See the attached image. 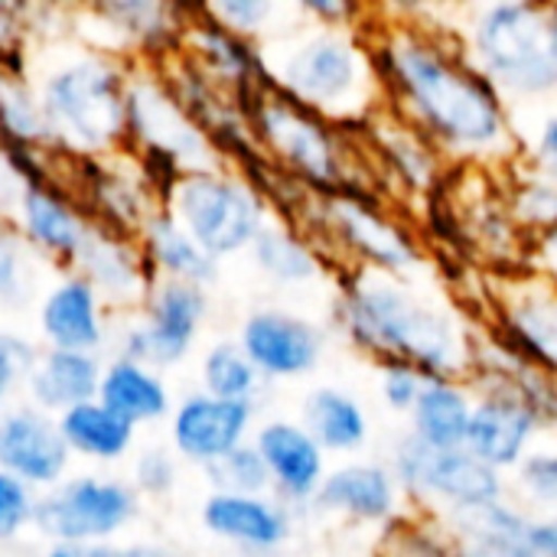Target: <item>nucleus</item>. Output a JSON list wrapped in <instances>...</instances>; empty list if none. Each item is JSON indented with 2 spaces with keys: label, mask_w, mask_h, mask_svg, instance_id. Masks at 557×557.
<instances>
[{
  "label": "nucleus",
  "mask_w": 557,
  "mask_h": 557,
  "mask_svg": "<svg viewBox=\"0 0 557 557\" xmlns=\"http://www.w3.org/2000/svg\"><path fill=\"white\" fill-rule=\"evenodd\" d=\"M428 375L411 362H382V398L395 414H411Z\"/></svg>",
  "instance_id": "a18cd8bd"
},
{
  "label": "nucleus",
  "mask_w": 557,
  "mask_h": 557,
  "mask_svg": "<svg viewBox=\"0 0 557 557\" xmlns=\"http://www.w3.org/2000/svg\"><path fill=\"white\" fill-rule=\"evenodd\" d=\"M131 69V59L78 36L42 39L29 75L59 157H101L127 147Z\"/></svg>",
  "instance_id": "7ed1b4c3"
},
{
  "label": "nucleus",
  "mask_w": 557,
  "mask_h": 557,
  "mask_svg": "<svg viewBox=\"0 0 557 557\" xmlns=\"http://www.w3.org/2000/svg\"><path fill=\"white\" fill-rule=\"evenodd\" d=\"M199 388L219 398L258 401L264 379L238 339H215L199 359Z\"/></svg>",
  "instance_id": "4c0bfd02"
},
{
  "label": "nucleus",
  "mask_w": 557,
  "mask_h": 557,
  "mask_svg": "<svg viewBox=\"0 0 557 557\" xmlns=\"http://www.w3.org/2000/svg\"><path fill=\"white\" fill-rule=\"evenodd\" d=\"M473 65L512 98L557 91V16L542 0H493L473 16Z\"/></svg>",
  "instance_id": "0eeeda50"
},
{
  "label": "nucleus",
  "mask_w": 557,
  "mask_h": 557,
  "mask_svg": "<svg viewBox=\"0 0 557 557\" xmlns=\"http://www.w3.org/2000/svg\"><path fill=\"white\" fill-rule=\"evenodd\" d=\"M0 470H10L39 493L55 486L72 470V454L59 434L55 414L33 401L7 405L0 411Z\"/></svg>",
  "instance_id": "aec40b11"
},
{
  "label": "nucleus",
  "mask_w": 557,
  "mask_h": 557,
  "mask_svg": "<svg viewBox=\"0 0 557 557\" xmlns=\"http://www.w3.org/2000/svg\"><path fill=\"white\" fill-rule=\"evenodd\" d=\"M95 398H101L111 411H117L137 428L163 424L176 401L163 369H153L124 352H114L111 359H104Z\"/></svg>",
  "instance_id": "393cba45"
},
{
  "label": "nucleus",
  "mask_w": 557,
  "mask_h": 557,
  "mask_svg": "<svg viewBox=\"0 0 557 557\" xmlns=\"http://www.w3.org/2000/svg\"><path fill=\"white\" fill-rule=\"evenodd\" d=\"M7 215L26 238V245L55 271L72 268L91 228V215L62 180V173L36 183H20L13 202L7 206Z\"/></svg>",
  "instance_id": "4468645a"
},
{
  "label": "nucleus",
  "mask_w": 557,
  "mask_h": 557,
  "mask_svg": "<svg viewBox=\"0 0 557 557\" xmlns=\"http://www.w3.org/2000/svg\"><path fill=\"white\" fill-rule=\"evenodd\" d=\"M519 486L532 503H557V450L548 454H532L519 460Z\"/></svg>",
  "instance_id": "49530a36"
},
{
  "label": "nucleus",
  "mask_w": 557,
  "mask_h": 557,
  "mask_svg": "<svg viewBox=\"0 0 557 557\" xmlns=\"http://www.w3.org/2000/svg\"><path fill=\"white\" fill-rule=\"evenodd\" d=\"M261 277L277 287H307L323 277V255L313 238L300 235V228L287 219H268L248 248Z\"/></svg>",
  "instance_id": "7c9ffc66"
},
{
  "label": "nucleus",
  "mask_w": 557,
  "mask_h": 557,
  "mask_svg": "<svg viewBox=\"0 0 557 557\" xmlns=\"http://www.w3.org/2000/svg\"><path fill=\"white\" fill-rule=\"evenodd\" d=\"M180 52L196 62L209 78H215L225 91H232L235 101L271 82L264 65V46L242 33H232L209 13H199L186 23Z\"/></svg>",
  "instance_id": "4be33fe9"
},
{
  "label": "nucleus",
  "mask_w": 557,
  "mask_h": 557,
  "mask_svg": "<svg viewBox=\"0 0 557 557\" xmlns=\"http://www.w3.org/2000/svg\"><path fill=\"white\" fill-rule=\"evenodd\" d=\"M372 127L375 147L392 173L401 176V183L414 193L431 189L437 180V144L428 140L414 124H408L401 114L388 124L379 121V111L366 121Z\"/></svg>",
  "instance_id": "f704fd0d"
},
{
  "label": "nucleus",
  "mask_w": 557,
  "mask_h": 557,
  "mask_svg": "<svg viewBox=\"0 0 557 557\" xmlns=\"http://www.w3.org/2000/svg\"><path fill=\"white\" fill-rule=\"evenodd\" d=\"M525 557H557V519H529Z\"/></svg>",
  "instance_id": "3c124183"
},
{
  "label": "nucleus",
  "mask_w": 557,
  "mask_h": 557,
  "mask_svg": "<svg viewBox=\"0 0 557 557\" xmlns=\"http://www.w3.org/2000/svg\"><path fill=\"white\" fill-rule=\"evenodd\" d=\"M59 434L72 454V460H85L95 467H117L131 460L137 450V424L111 411L101 398H85L55 414Z\"/></svg>",
  "instance_id": "bb28decb"
},
{
  "label": "nucleus",
  "mask_w": 557,
  "mask_h": 557,
  "mask_svg": "<svg viewBox=\"0 0 557 557\" xmlns=\"http://www.w3.org/2000/svg\"><path fill=\"white\" fill-rule=\"evenodd\" d=\"M202 7L215 23L261 46L307 20L290 0H202Z\"/></svg>",
  "instance_id": "e433bc0d"
},
{
  "label": "nucleus",
  "mask_w": 557,
  "mask_h": 557,
  "mask_svg": "<svg viewBox=\"0 0 557 557\" xmlns=\"http://www.w3.org/2000/svg\"><path fill=\"white\" fill-rule=\"evenodd\" d=\"M114 310L78 271H59V277L39 294L36 330L42 346L104 352L111 343Z\"/></svg>",
  "instance_id": "a211bd4d"
},
{
  "label": "nucleus",
  "mask_w": 557,
  "mask_h": 557,
  "mask_svg": "<svg viewBox=\"0 0 557 557\" xmlns=\"http://www.w3.org/2000/svg\"><path fill=\"white\" fill-rule=\"evenodd\" d=\"M206 483L212 490H228V493H271V476L268 467L261 460V454L255 450L251 441L238 444L235 450L222 454L219 460H212L209 467H202Z\"/></svg>",
  "instance_id": "a19ab883"
},
{
  "label": "nucleus",
  "mask_w": 557,
  "mask_h": 557,
  "mask_svg": "<svg viewBox=\"0 0 557 557\" xmlns=\"http://www.w3.org/2000/svg\"><path fill=\"white\" fill-rule=\"evenodd\" d=\"M385 95L428 140L454 153H493L506 147L509 121L499 88L473 65L411 26L392 29L372 46Z\"/></svg>",
  "instance_id": "f257e3e1"
},
{
  "label": "nucleus",
  "mask_w": 557,
  "mask_h": 557,
  "mask_svg": "<svg viewBox=\"0 0 557 557\" xmlns=\"http://www.w3.org/2000/svg\"><path fill=\"white\" fill-rule=\"evenodd\" d=\"M545 255H548V268L557 274V225H552V232L545 235Z\"/></svg>",
  "instance_id": "5fc2aeb1"
},
{
  "label": "nucleus",
  "mask_w": 557,
  "mask_h": 557,
  "mask_svg": "<svg viewBox=\"0 0 557 557\" xmlns=\"http://www.w3.org/2000/svg\"><path fill=\"white\" fill-rule=\"evenodd\" d=\"M199 525L222 545L248 555H268L290 542L294 509L274 493L212 490L199 506Z\"/></svg>",
  "instance_id": "f3484780"
},
{
  "label": "nucleus",
  "mask_w": 557,
  "mask_h": 557,
  "mask_svg": "<svg viewBox=\"0 0 557 557\" xmlns=\"http://www.w3.org/2000/svg\"><path fill=\"white\" fill-rule=\"evenodd\" d=\"M101 366H104L101 352L42 346L26 382H23V395L36 408L59 414V411L98 395Z\"/></svg>",
  "instance_id": "a878e982"
},
{
  "label": "nucleus",
  "mask_w": 557,
  "mask_h": 557,
  "mask_svg": "<svg viewBox=\"0 0 557 557\" xmlns=\"http://www.w3.org/2000/svg\"><path fill=\"white\" fill-rule=\"evenodd\" d=\"M62 180L72 186L95 222L117 232L137 235L144 219L163 206V199L144 176L134 150L127 147L101 157H62Z\"/></svg>",
  "instance_id": "ddd939ff"
},
{
  "label": "nucleus",
  "mask_w": 557,
  "mask_h": 557,
  "mask_svg": "<svg viewBox=\"0 0 557 557\" xmlns=\"http://www.w3.org/2000/svg\"><path fill=\"white\" fill-rule=\"evenodd\" d=\"M258 424V401L219 398L202 388L173 401L166 418V444L189 467H209L222 454L251 441Z\"/></svg>",
  "instance_id": "2eb2a0df"
},
{
  "label": "nucleus",
  "mask_w": 557,
  "mask_h": 557,
  "mask_svg": "<svg viewBox=\"0 0 557 557\" xmlns=\"http://www.w3.org/2000/svg\"><path fill=\"white\" fill-rule=\"evenodd\" d=\"M379 7H385V10H392V13H398V16H414L418 10H424L431 0H375Z\"/></svg>",
  "instance_id": "864d4df0"
},
{
  "label": "nucleus",
  "mask_w": 557,
  "mask_h": 557,
  "mask_svg": "<svg viewBox=\"0 0 557 557\" xmlns=\"http://www.w3.org/2000/svg\"><path fill=\"white\" fill-rule=\"evenodd\" d=\"M163 206L219 264L248 255L255 235L271 219L264 193L228 163L183 170Z\"/></svg>",
  "instance_id": "6e6552de"
},
{
  "label": "nucleus",
  "mask_w": 557,
  "mask_h": 557,
  "mask_svg": "<svg viewBox=\"0 0 557 557\" xmlns=\"http://www.w3.org/2000/svg\"><path fill=\"white\" fill-rule=\"evenodd\" d=\"M333 320L375 362H411L428 379H457L470 369V343L457 323L411 294L398 274L349 264L339 274Z\"/></svg>",
  "instance_id": "f03ea898"
},
{
  "label": "nucleus",
  "mask_w": 557,
  "mask_h": 557,
  "mask_svg": "<svg viewBox=\"0 0 557 557\" xmlns=\"http://www.w3.org/2000/svg\"><path fill=\"white\" fill-rule=\"evenodd\" d=\"M548 7H552V13L557 16V0H548Z\"/></svg>",
  "instance_id": "6e6d98bb"
},
{
  "label": "nucleus",
  "mask_w": 557,
  "mask_h": 557,
  "mask_svg": "<svg viewBox=\"0 0 557 557\" xmlns=\"http://www.w3.org/2000/svg\"><path fill=\"white\" fill-rule=\"evenodd\" d=\"M297 215H310L317 235L346 251L352 264L398 277L421 264L418 242L388 219L369 193H307Z\"/></svg>",
  "instance_id": "9b49d317"
},
{
  "label": "nucleus",
  "mask_w": 557,
  "mask_h": 557,
  "mask_svg": "<svg viewBox=\"0 0 557 557\" xmlns=\"http://www.w3.org/2000/svg\"><path fill=\"white\" fill-rule=\"evenodd\" d=\"M36 356H39V346L33 339L13 330H0V411L13 401L16 392H23V382Z\"/></svg>",
  "instance_id": "37998d69"
},
{
  "label": "nucleus",
  "mask_w": 557,
  "mask_h": 557,
  "mask_svg": "<svg viewBox=\"0 0 557 557\" xmlns=\"http://www.w3.org/2000/svg\"><path fill=\"white\" fill-rule=\"evenodd\" d=\"M209 287L193 281L153 277L144 304L134 313H124L127 323L117 326L114 352L170 372L189 359L209 320Z\"/></svg>",
  "instance_id": "9d476101"
},
{
  "label": "nucleus",
  "mask_w": 557,
  "mask_h": 557,
  "mask_svg": "<svg viewBox=\"0 0 557 557\" xmlns=\"http://www.w3.org/2000/svg\"><path fill=\"white\" fill-rule=\"evenodd\" d=\"M307 20L330 26H356L366 0H290Z\"/></svg>",
  "instance_id": "8fccbe9b"
},
{
  "label": "nucleus",
  "mask_w": 557,
  "mask_h": 557,
  "mask_svg": "<svg viewBox=\"0 0 557 557\" xmlns=\"http://www.w3.org/2000/svg\"><path fill=\"white\" fill-rule=\"evenodd\" d=\"M251 444L268 467L271 493L290 509H307L326 476V450L317 437L300 421L271 418L255 424Z\"/></svg>",
  "instance_id": "412c9836"
},
{
  "label": "nucleus",
  "mask_w": 557,
  "mask_h": 557,
  "mask_svg": "<svg viewBox=\"0 0 557 557\" xmlns=\"http://www.w3.org/2000/svg\"><path fill=\"white\" fill-rule=\"evenodd\" d=\"M137 242L153 277L193 281L202 287H212L219 281V261L199 248V242L166 212V206L153 209L144 219V225L137 228Z\"/></svg>",
  "instance_id": "c85d7f7f"
},
{
  "label": "nucleus",
  "mask_w": 557,
  "mask_h": 557,
  "mask_svg": "<svg viewBox=\"0 0 557 557\" xmlns=\"http://www.w3.org/2000/svg\"><path fill=\"white\" fill-rule=\"evenodd\" d=\"M519 219L545 228L557 225V180L545 176L519 189Z\"/></svg>",
  "instance_id": "de8ad7c7"
},
{
  "label": "nucleus",
  "mask_w": 557,
  "mask_h": 557,
  "mask_svg": "<svg viewBox=\"0 0 557 557\" xmlns=\"http://www.w3.org/2000/svg\"><path fill=\"white\" fill-rule=\"evenodd\" d=\"M542 431V418L509 392H483V398L470 411L467 450L493 463L496 470L519 467L529 444Z\"/></svg>",
  "instance_id": "b1692460"
},
{
  "label": "nucleus",
  "mask_w": 557,
  "mask_h": 557,
  "mask_svg": "<svg viewBox=\"0 0 557 557\" xmlns=\"http://www.w3.org/2000/svg\"><path fill=\"white\" fill-rule=\"evenodd\" d=\"M131 486L140 499H170L183 480V460L170 444H147L131 454Z\"/></svg>",
  "instance_id": "ea45409f"
},
{
  "label": "nucleus",
  "mask_w": 557,
  "mask_h": 557,
  "mask_svg": "<svg viewBox=\"0 0 557 557\" xmlns=\"http://www.w3.org/2000/svg\"><path fill=\"white\" fill-rule=\"evenodd\" d=\"M42 258L26 245L7 212H0V307L23 310L36 297V264Z\"/></svg>",
  "instance_id": "58836bf2"
},
{
  "label": "nucleus",
  "mask_w": 557,
  "mask_h": 557,
  "mask_svg": "<svg viewBox=\"0 0 557 557\" xmlns=\"http://www.w3.org/2000/svg\"><path fill=\"white\" fill-rule=\"evenodd\" d=\"M242 111L264 157L310 193H366L346 127L281 91L274 82L245 95ZM372 196V193H369Z\"/></svg>",
  "instance_id": "39448f33"
},
{
  "label": "nucleus",
  "mask_w": 557,
  "mask_h": 557,
  "mask_svg": "<svg viewBox=\"0 0 557 557\" xmlns=\"http://www.w3.org/2000/svg\"><path fill=\"white\" fill-rule=\"evenodd\" d=\"M36 503L39 490H33L10 470H0V545H10L33 529Z\"/></svg>",
  "instance_id": "79ce46f5"
},
{
  "label": "nucleus",
  "mask_w": 557,
  "mask_h": 557,
  "mask_svg": "<svg viewBox=\"0 0 557 557\" xmlns=\"http://www.w3.org/2000/svg\"><path fill=\"white\" fill-rule=\"evenodd\" d=\"M127 150H157L183 170L222 163L206 131L180 104L153 62H134L127 82Z\"/></svg>",
  "instance_id": "f8f14e48"
},
{
  "label": "nucleus",
  "mask_w": 557,
  "mask_h": 557,
  "mask_svg": "<svg viewBox=\"0 0 557 557\" xmlns=\"http://www.w3.org/2000/svg\"><path fill=\"white\" fill-rule=\"evenodd\" d=\"M398 483L388 467L382 463H343L326 470L313 509L323 516L362 522V525H385L398 516Z\"/></svg>",
  "instance_id": "5701e85b"
},
{
  "label": "nucleus",
  "mask_w": 557,
  "mask_h": 557,
  "mask_svg": "<svg viewBox=\"0 0 557 557\" xmlns=\"http://www.w3.org/2000/svg\"><path fill=\"white\" fill-rule=\"evenodd\" d=\"M525 529L529 516L503 499L473 509H447V532H454L457 545L473 555L525 557Z\"/></svg>",
  "instance_id": "2f4dec72"
},
{
  "label": "nucleus",
  "mask_w": 557,
  "mask_h": 557,
  "mask_svg": "<svg viewBox=\"0 0 557 557\" xmlns=\"http://www.w3.org/2000/svg\"><path fill=\"white\" fill-rule=\"evenodd\" d=\"M535 160L539 166L545 170V176L557 180V114L548 117L539 131V140H535Z\"/></svg>",
  "instance_id": "603ef678"
},
{
  "label": "nucleus",
  "mask_w": 557,
  "mask_h": 557,
  "mask_svg": "<svg viewBox=\"0 0 557 557\" xmlns=\"http://www.w3.org/2000/svg\"><path fill=\"white\" fill-rule=\"evenodd\" d=\"M206 13L202 0H82L72 7L78 39L131 62H166L183 46V29Z\"/></svg>",
  "instance_id": "1a4fd4ad"
},
{
  "label": "nucleus",
  "mask_w": 557,
  "mask_h": 557,
  "mask_svg": "<svg viewBox=\"0 0 557 557\" xmlns=\"http://www.w3.org/2000/svg\"><path fill=\"white\" fill-rule=\"evenodd\" d=\"M300 424L317 437L326 454H356L369 441V414L356 395L320 385L304 398Z\"/></svg>",
  "instance_id": "473e14b6"
},
{
  "label": "nucleus",
  "mask_w": 557,
  "mask_h": 557,
  "mask_svg": "<svg viewBox=\"0 0 557 557\" xmlns=\"http://www.w3.org/2000/svg\"><path fill=\"white\" fill-rule=\"evenodd\" d=\"M503 476L493 463L476 457L467 447L431 454V467L424 476L421 503H441L447 509H473L493 499H503Z\"/></svg>",
  "instance_id": "c756f323"
},
{
  "label": "nucleus",
  "mask_w": 557,
  "mask_h": 557,
  "mask_svg": "<svg viewBox=\"0 0 557 557\" xmlns=\"http://www.w3.org/2000/svg\"><path fill=\"white\" fill-rule=\"evenodd\" d=\"M506 343L557 379V287L548 281H525L503 300Z\"/></svg>",
  "instance_id": "cd10ccee"
},
{
  "label": "nucleus",
  "mask_w": 557,
  "mask_h": 557,
  "mask_svg": "<svg viewBox=\"0 0 557 557\" xmlns=\"http://www.w3.org/2000/svg\"><path fill=\"white\" fill-rule=\"evenodd\" d=\"M470 411L473 401L457 379H428L411 408V431L437 450H454L467 444Z\"/></svg>",
  "instance_id": "72a5a7b5"
},
{
  "label": "nucleus",
  "mask_w": 557,
  "mask_h": 557,
  "mask_svg": "<svg viewBox=\"0 0 557 557\" xmlns=\"http://www.w3.org/2000/svg\"><path fill=\"white\" fill-rule=\"evenodd\" d=\"M140 496L131 480L108 473H65L39 493L33 532L49 542L52 557H117L131 545L117 539L137 522Z\"/></svg>",
  "instance_id": "423d86ee"
},
{
  "label": "nucleus",
  "mask_w": 557,
  "mask_h": 557,
  "mask_svg": "<svg viewBox=\"0 0 557 557\" xmlns=\"http://www.w3.org/2000/svg\"><path fill=\"white\" fill-rule=\"evenodd\" d=\"M264 65L281 91L343 127L366 124L385 95L372 46L352 26L304 20L264 42Z\"/></svg>",
  "instance_id": "20e7f679"
},
{
  "label": "nucleus",
  "mask_w": 557,
  "mask_h": 557,
  "mask_svg": "<svg viewBox=\"0 0 557 557\" xmlns=\"http://www.w3.org/2000/svg\"><path fill=\"white\" fill-rule=\"evenodd\" d=\"M0 147H46L52 150L46 114L29 72L0 65Z\"/></svg>",
  "instance_id": "c9c22d12"
},
{
  "label": "nucleus",
  "mask_w": 557,
  "mask_h": 557,
  "mask_svg": "<svg viewBox=\"0 0 557 557\" xmlns=\"http://www.w3.org/2000/svg\"><path fill=\"white\" fill-rule=\"evenodd\" d=\"M39 0H0V55L29 42V20Z\"/></svg>",
  "instance_id": "09e8293b"
},
{
  "label": "nucleus",
  "mask_w": 557,
  "mask_h": 557,
  "mask_svg": "<svg viewBox=\"0 0 557 557\" xmlns=\"http://www.w3.org/2000/svg\"><path fill=\"white\" fill-rule=\"evenodd\" d=\"M431 454H434V447L424 444L414 431L395 444L388 470H392L398 490L414 503H421V496H424V476H428V467H431Z\"/></svg>",
  "instance_id": "c03bdc74"
},
{
  "label": "nucleus",
  "mask_w": 557,
  "mask_h": 557,
  "mask_svg": "<svg viewBox=\"0 0 557 557\" xmlns=\"http://www.w3.org/2000/svg\"><path fill=\"white\" fill-rule=\"evenodd\" d=\"M238 343L264 382L304 379L326 352V336L313 320L277 307L251 310L238 326Z\"/></svg>",
  "instance_id": "dca6fc26"
},
{
  "label": "nucleus",
  "mask_w": 557,
  "mask_h": 557,
  "mask_svg": "<svg viewBox=\"0 0 557 557\" xmlns=\"http://www.w3.org/2000/svg\"><path fill=\"white\" fill-rule=\"evenodd\" d=\"M69 271L88 277L114 313H134L153 284V271L137 235L108 228L95 219Z\"/></svg>",
  "instance_id": "6ab92c4d"
}]
</instances>
